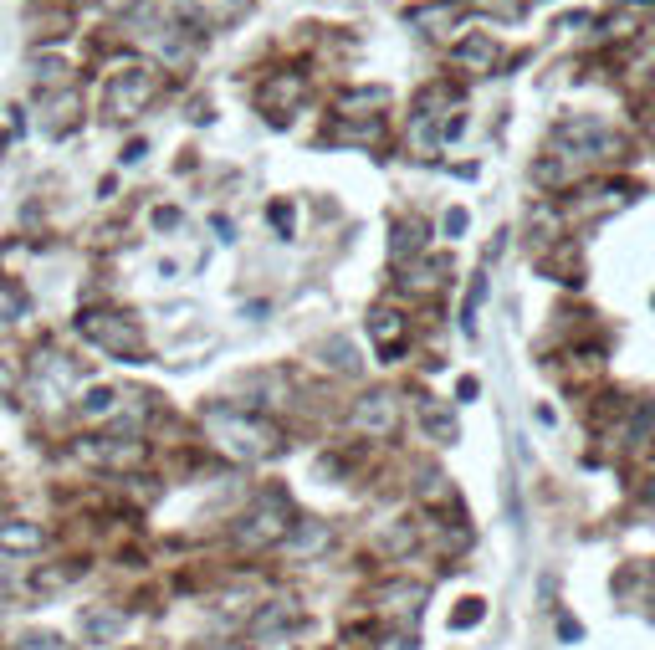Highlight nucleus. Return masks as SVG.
I'll return each instance as SVG.
<instances>
[{
  "mask_svg": "<svg viewBox=\"0 0 655 650\" xmlns=\"http://www.w3.org/2000/svg\"><path fill=\"white\" fill-rule=\"evenodd\" d=\"M420 599H425V584H405V579L379 589V604H384L389 615H415V610H420Z\"/></svg>",
  "mask_w": 655,
  "mask_h": 650,
  "instance_id": "6ab92c4d",
  "label": "nucleus"
},
{
  "mask_svg": "<svg viewBox=\"0 0 655 650\" xmlns=\"http://www.w3.org/2000/svg\"><path fill=\"white\" fill-rule=\"evenodd\" d=\"M72 118H77V93H62V98L52 103V118H47V134H67V128H72Z\"/></svg>",
  "mask_w": 655,
  "mask_h": 650,
  "instance_id": "a878e982",
  "label": "nucleus"
},
{
  "mask_svg": "<svg viewBox=\"0 0 655 650\" xmlns=\"http://www.w3.org/2000/svg\"><path fill=\"white\" fill-rule=\"evenodd\" d=\"M369 343H374V354H379L384 364L400 359L405 343H410V318L395 313V308H374V313H369Z\"/></svg>",
  "mask_w": 655,
  "mask_h": 650,
  "instance_id": "1a4fd4ad",
  "label": "nucleus"
},
{
  "mask_svg": "<svg viewBox=\"0 0 655 650\" xmlns=\"http://www.w3.org/2000/svg\"><path fill=\"white\" fill-rule=\"evenodd\" d=\"M466 11H487V16H502V21L522 16V6H517V0H466Z\"/></svg>",
  "mask_w": 655,
  "mask_h": 650,
  "instance_id": "c85d7f7f",
  "label": "nucleus"
},
{
  "mask_svg": "<svg viewBox=\"0 0 655 650\" xmlns=\"http://www.w3.org/2000/svg\"><path fill=\"white\" fill-rule=\"evenodd\" d=\"M425 251V221L410 215V221L395 226V241H389V256H395V267H405V256H420Z\"/></svg>",
  "mask_w": 655,
  "mask_h": 650,
  "instance_id": "a211bd4d",
  "label": "nucleus"
},
{
  "mask_svg": "<svg viewBox=\"0 0 655 650\" xmlns=\"http://www.w3.org/2000/svg\"><path fill=\"white\" fill-rule=\"evenodd\" d=\"M11 384H16V374H11V364H6V359H0V395H6Z\"/></svg>",
  "mask_w": 655,
  "mask_h": 650,
  "instance_id": "c9c22d12",
  "label": "nucleus"
},
{
  "mask_svg": "<svg viewBox=\"0 0 655 650\" xmlns=\"http://www.w3.org/2000/svg\"><path fill=\"white\" fill-rule=\"evenodd\" d=\"M461 11H466V0H435V6H415L405 21H410L415 31H425V36H446V31L461 21Z\"/></svg>",
  "mask_w": 655,
  "mask_h": 650,
  "instance_id": "dca6fc26",
  "label": "nucleus"
},
{
  "mask_svg": "<svg viewBox=\"0 0 655 650\" xmlns=\"http://www.w3.org/2000/svg\"><path fill=\"white\" fill-rule=\"evenodd\" d=\"M302 98H308V82H302V72H272V77L256 88V108L267 113L272 123H287Z\"/></svg>",
  "mask_w": 655,
  "mask_h": 650,
  "instance_id": "6e6552de",
  "label": "nucleus"
},
{
  "mask_svg": "<svg viewBox=\"0 0 655 650\" xmlns=\"http://www.w3.org/2000/svg\"><path fill=\"white\" fill-rule=\"evenodd\" d=\"M292 533V502L287 492H261L236 523H231V543L241 553H267V548H282V538Z\"/></svg>",
  "mask_w": 655,
  "mask_h": 650,
  "instance_id": "f03ea898",
  "label": "nucleus"
},
{
  "mask_svg": "<svg viewBox=\"0 0 655 650\" xmlns=\"http://www.w3.org/2000/svg\"><path fill=\"white\" fill-rule=\"evenodd\" d=\"M154 226L164 231V226H180V210H154Z\"/></svg>",
  "mask_w": 655,
  "mask_h": 650,
  "instance_id": "72a5a7b5",
  "label": "nucleus"
},
{
  "mask_svg": "<svg viewBox=\"0 0 655 650\" xmlns=\"http://www.w3.org/2000/svg\"><path fill=\"white\" fill-rule=\"evenodd\" d=\"M328 543H333V528L323 523V517H302V523H292V533L282 538V548H287L292 563H308V558L328 553Z\"/></svg>",
  "mask_w": 655,
  "mask_h": 650,
  "instance_id": "9d476101",
  "label": "nucleus"
},
{
  "mask_svg": "<svg viewBox=\"0 0 655 650\" xmlns=\"http://www.w3.org/2000/svg\"><path fill=\"white\" fill-rule=\"evenodd\" d=\"M451 62L466 67V72H492L497 67V41L492 36H466L461 47L451 52Z\"/></svg>",
  "mask_w": 655,
  "mask_h": 650,
  "instance_id": "f3484780",
  "label": "nucleus"
},
{
  "mask_svg": "<svg viewBox=\"0 0 655 650\" xmlns=\"http://www.w3.org/2000/svg\"><path fill=\"white\" fill-rule=\"evenodd\" d=\"M482 302H487V272H476L471 287H466V302H461V328L476 333V313H482Z\"/></svg>",
  "mask_w": 655,
  "mask_h": 650,
  "instance_id": "5701e85b",
  "label": "nucleus"
},
{
  "mask_svg": "<svg viewBox=\"0 0 655 650\" xmlns=\"http://www.w3.org/2000/svg\"><path fill=\"white\" fill-rule=\"evenodd\" d=\"M323 364H333L338 374H359L354 343H348V338H328V343H323Z\"/></svg>",
  "mask_w": 655,
  "mask_h": 650,
  "instance_id": "b1692460",
  "label": "nucleus"
},
{
  "mask_svg": "<svg viewBox=\"0 0 655 650\" xmlns=\"http://www.w3.org/2000/svg\"><path fill=\"white\" fill-rule=\"evenodd\" d=\"M456 395H461V400H476V395H482V384H476V379H461Z\"/></svg>",
  "mask_w": 655,
  "mask_h": 650,
  "instance_id": "f704fd0d",
  "label": "nucleus"
},
{
  "mask_svg": "<svg viewBox=\"0 0 655 650\" xmlns=\"http://www.w3.org/2000/svg\"><path fill=\"white\" fill-rule=\"evenodd\" d=\"M77 456L103 466V471H139L149 461V446L139 436H87V441H77Z\"/></svg>",
  "mask_w": 655,
  "mask_h": 650,
  "instance_id": "0eeeda50",
  "label": "nucleus"
},
{
  "mask_svg": "<svg viewBox=\"0 0 655 650\" xmlns=\"http://www.w3.org/2000/svg\"><path fill=\"white\" fill-rule=\"evenodd\" d=\"M77 410H82V420H108V415L118 410V389H108V384H93V389H82Z\"/></svg>",
  "mask_w": 655,
  "mask_h": 650,
  "instance_id": "412c9836",
  "label": "nucleus"
},
{
  "mask_svg": "<svg viewBox=\"0 0 655 650\" xmlns=\"http://www.w3.org/2000/svg\"><path fill=\"white\" fill-rule=\"evenodd\" d=\"M246 6H251V0H190V11H195L205 26H226V21H236Z\"/></svg>",
  "mask_w": 655,
  "mask_h": 650,
  "instance_id": "4be33fe9",
  "label": "nucleus"
},
{
  "mask_svg": "<svg viewBox=\"0 0 655 650\" xmlns=\"http://www.w3.org/2000/svg\"><path fill=\"white\" fill-rule=\"evenodd\" d=\"M77 333L93 343V349L113 354V359H144L149 354V343H144V328L134 318H123V313H82L77 318Z\"/></svg>",
  "mask_w": 655,
  "mask_h": 650,
  "instance_id": "20e7f679",
  "label": "nucleus"
},
{
  "mask_svg": "<svg viewBox=\"0 0 655 650\" xmlns=\"http://www.w3.org/2000/svg\"><path fill=\"white\" fill-rule=\"evenodd\" d=\"M16 650H77V645H67V640L52 635V630H31V635L16 640Z\"/></svg>",
  "mask_w": 655,
  "mask_h": 650,
  "instance_id": "bb28decb",
  "label": "nucleus"
},
{
  "mask_svg": "<svg viewBox=\"0 0 655 650\" xmlns=\"http://www.w3.org/2000/svg\"><path fill=\"white\" fill-rule=\"evenodd\" d=\"M154 93H159L154 67L134 62V67H123V72L108 82V113H113V118H139V113L154 103Z\"/></svg>",
  "mask_w": 655,
  "mask_h": 650,
  "instance_id": "423d86ee",
  "label": "nucleus"
},
{
  "mask_svg": "<svg viewBox=\"0 0 655 650\" xmlns=\"http://www.w3.org/2000/svg\"><path fill=\"white\" fill-rule=\"evenodd\" d=\"M348 425H354V436H364V441H389L400 430V395L395 389H369V395H359L354 410H348Z\"/></svg>",
  "mask_w": 655,
  "mask_h": 650,
  "instance_id": "39448f33",
  "label": "nucleus"
},
{
  "mask_svg": "<svg viewBox=\"0 0 655 650\" xmlns=\"http://www.w3.org/2000/svg\"><path fill=\"white\" fill-rule=\"evenodd\" d=\"M384 98H389L384 88H359V93H343V98H338V113H343V118H359V108H379Z\"/></svg>",
  "mask_w": 655,
  "mask_h": 650,
  "instance_id": "393cba45",
  "label": "nucleus"
},
{
  "mask_svg": "<svg viewBox=\"0 0 655 650\" xmlns=\"http://www.w3.org/2000/svg\"><path fill=\"white\" fill-rule=\"evenodd\" d=\"M415 415H420V425H425V436H430V441H441V446H456V441H461V425H456L451 405L420 395V400H415Z\"/></svg>",
  "mask_w": 655,
  "mask_h": 650,
  "instance_id": "ddd939ff",
  "label": "nucleus"
},
{
  "mask_svg": "<svg viewBox=\"0 0 655 650\" xmlns=\"http://www.w3.org/2000/svg\"><path fill=\"white\" fill-rule=\"evenodd\" d=\"M267 221L282 231V236H292V221H297V215H292V205H282V200H272L267 205Z\"/></svg>",
  "mask_w": 655,
  "mask_h": 650,
  "instance_id": "c756f323",
  "label": "nucleus"
},
{
  "mask_svg": "<svg viewBox=\"0 0 655 650\" xmlns=\"http://www.w3.org/2000/svg\"><path fill=\"white\" fill-rule=\"evenodd\" d=\"M446 272H451L446 256H435V262H415V267L400 277V287H405V292H435V287L446 282Z\"/></svg>",
  "mask_w": 655,
  "mask_h": 650,
  "instance_id": "aec40b11",
  "label": "nucleus"
},
{
  "mask_svg": "<svg viewBox=\"0 0 655 650\" xmlns=\"http://www.w3.org/2000/svg\"><path fill=\"white\" fill-rule=\"evenodd\" d=\"M36 77L41 82H57V77H67V62L62 57H36Z\"/></svg>",
  "mask_w": 655,
  "mask_h": 650,
  "instance_id": "7c9ffc66",
  "label": "nucleus"
},
{
  "mask_svg": "<svg viewBox=\"0 0 655 650\" xmlns=\"http://www.w3.org/2000/svg\"><path fill=\"white\" fill-rule=\"evenodd\" d=\"M302 625V610L292 599H272V604H261V610L251 615V640H261V635H287V630H297Z\"/></svg>",
  "mask_w": 655,
  "mask_h": 650,
  "instance_id": "4468645a",
  "label": "nucleus"
},
{
  "mask_svg": "<svg viewBox=\"0 0 655 650\" xmlns=\"http://www.w3.org/2000/svg\"><path fill=\"white\" fill-rule=\"evenodd\" d=\"M466 221H471V215H466V210L456 205V210H446V221H441V231H446V236H461V231H466Z\"/></svg>",
  "mask_w": 655,
  "mask_h": 650,
  "instance_id": "473e14b6",
  "label": "nucleus"
},
{
  "mask_svg": "<svg viewBox=\"0 0 655 650\" xmlns=\"http://www.w3.org/2000/svg\"><path fill=\"white\" fill-rule=\"evenodd\" d=\"M548 144L558 149V159H579V164H589V159H615V154L625 149V139L609 134V128H604L599 118H589V113L563 118V123L553 128Z\"/></svg>",
  "mask_w": 655,
  "mask_h": 650,
  "instance_id": "7ed1b4c3",
  "label": "nucleus"
},
{
  "mask_svg": "<svg viewBox=\"0 0 655 650\" xmlns=\"http://www.w3.org/2000/svg\"><path fill=\"white\" fill-rule=\"evenodd\" d=\"M630 200H635V190H630L625 180H609V185H589V190H579L574 210H579V215H609V210H620V205H630Z\"/></svg>",
  "mask_w": 655,
  "mask_h": 650,
  "instance_id": "2eb2a0df",
  "label": "nucleus"
},
{
  "mask_svg": "<svg viewBox=\"0 0 655 650\" xmlns=\"http://www.w3.org/2000/svg\"><path fill=\"white\" fill-rule=\"evenodd\" d=\"M77 625H82V640H87V645H118L128 615L118 610V604H87Z\"/></svg>",
  "mask_w": 655,
  "mask_h": 650,
  "instance_id": "9b49d317",
  "label": "nucleus"
},
{
  "mask_svg": "<svg viewBox=\"0 0 655 650\" xmlns=\"http://www.w3.org/2000/svg\"><path fill=\"white\" fill-rule=\"evenodd\" d=\"M482 615H487V604H482V599H461V610L451 615V630H471V625H482Z\"/></svg>",
  "mask_w": 655,
  "mask_h": 650,
  "instance_id": "cd10ccee",
  "label": "nucleus"
},
{
  "mask_svg": "<svg viewBox=\"0 0 655 650\" xmlns=\"http://www.w3.org/2000/svg\"><path fill=\"white\" fill-rule=\"evenodd\" d=\"M379 650H415V635H410V630H389V635L379 640Z\"/></svg>",
  "mask_w": 655,
  "mask_h": 650,
  "instance_id": "2f4dec72",
  "label": "nucleus"
},
{
  "mask_svg": "<svg viewBox=\"0 0 655 650\" xmlns=\"http://www.w3.org/2000/svg\"><path fill=\"white\" fill-rule=\"evenodd\" d=\"M200 425H205V436L236 461H267V456L282 451V430L267 415L241 410V405H210L200 415Z\"/></svg>",
  "mask_w": 655,
  "mask_h": 650,
  "instance_id": "f257e3e1",
  "label": "nucleus"
},
{
  "mask_svg": "<svg viewBox=\"0 0 655 650\" xmlns=\"http://www.w3.org/2000/svg\"><path fill=\"white\" fill-rule=\"evenodd\" d=\"M41 548H47L41 523H26V517H0V553H6V558H31Z\"/></svg>",
  "mask_w": 655,
  "mask_h": 650,
  "instance_id": "f8f14e48",
  "label": "nucleus"
}]
</instances>
